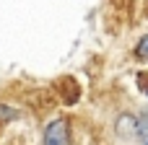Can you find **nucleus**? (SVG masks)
Segmentation results:
<instances>
[{
  "mask_svg": "<svg viewBox=\"0 0 148 145\" xmlns=\"http://www.w3.org/2000/svg\"><path fill=\"white\" fill-rule=\"evenodd\" d=\"M135 57H138V60H146V62H148V34L140 39V42H138V44H135Z\"/></svg>",
  "mask_w": 148,
  "mask_h": 145,
  "instance_id": "obj_2",
  "label": "nucleus"
},
{
  "mask_svg": "<svg viewBox=\"0 0 148 145\" xmlns=\"http://www.w3.org/2000/svg\"><path fill=\"white\" fill-rule=\"evenodd\" d=\"M146 145H148V140H146Z\"/></svg>",
  "mask_w": 148,
  "mask_h": 145,
  "instance_id": "obj_3",
  "label": "nucleus"
},
{
  "mask_svg": "<svg viewBox=\"0 0 148 145\" xmlns=\"http://www.w3.org/2000/svg\"><path fill=\"white\" fill-rule=\"evenodd\" d=\"M42 145H70V125L65 117H57L52 122H47Z\"/></svg>",
  "mask_w": 148,
  "mask_h": 145,
  "instance_id": "obj_1",
  "label": "nucleus"
}]
</instances>
